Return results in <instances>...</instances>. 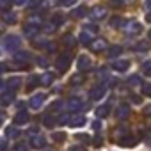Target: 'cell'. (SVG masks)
Here are the masks:
<instances>
[{
    "label": "cell",
    "instance_id": "1",
    "mask_svg": "<svg viewBox=\"0 0 151 151\" xmlns=\"http://www.w3.org/2000/svg\"><path fill=\"white\" fill-rule=\"evenodd\" d=\"M69 62H71V57H69L68 53H62L60 57H57V60H55L57 71H59V73H64V71L69 68Z\"/></svg>",
    "mask_w": 151,
    "mask_h": 151
},
{
    "label": "cell",
    "instance_id": "2",
    "mask_svg": "<svg viewBox=\"0 0 151 151\" xmlns=\"http://www.w3.org/2000/svg\"><path fill=\"white\" fill-rule=\"evenodd\" d=\"M20 45H22V43H20V37L14 36V34H11V36L6 37V45H4V46H6L7 52H16V50L20 48Z\"/></svg>",
    "mask_w": 151,
    "mask_h": 151
},
{
    "label": "cell",
    "instance_id": "3",
    "mask_svg": "<svg viewBox=\"0 0 151 151\" xmlns=\"http://www.w3.org/2000/svg\"><path fill=\"white\" fill-rule=\"evenodd\" d=\"M142 32V25L139 22H130L124 25V34L126 36H139Z\"/></svg>",
    "mask_w": 151,
    "mask_h": 151
},
{
    "label": "cell",
    "instance_id": "4",
    "mask_svg": "<svg viewBox=\"0 0 151 151\" xmlns=\"http://www.w3.org/2000/svg\"><path fill=\"white\" fill-rule=\"evenodd\" d=\"M105 93H107V87H105L103 84H100V86H96V87H93V89H91L89 98H91L93 101H98V100H101V98L105 96Z\"/></svg>",
    "mask_w": 151,
    "mask_h": 151
},
{
    "label": "cell",
    "instance_id": "5",
    "mask_svg": "<svg viewBox=\"0 0 151 151\" xmlns=\"http://www.w3.org/2000/svg\"><path fill=\"white\" fill-rule=\"evenodd\" d=\"M89 48L94 52V53H100V52H103V50H107V41L105 39H93L91 43H89Z\"/></svg>",
    "mask_w": 151,
    "mask_h": 151
},
{
    "label": "cell",
    "instance_id": "6",
    "mask_svg": "<svg viewBox=\"0 0 151 151\" xmlns=\"http://www.w3.org/2000/svg\"><path fill=\"white\" fill-rule=\"evenodd\" d=\"M68 109H69L71 112H78V110L84 109V101H82L80 98H69V100H68Z\"/></svg>",
    "mask_w": 151,
    "mask_h": 151
},
{
    "label": "cell",
    "instance_id": "7",
    "mask_svg": "<svg viewBox=\"0 0 151 151\" xmlns=\"http://www.w3.org/2000/svg\"><path fill=\"white\" fill-rule=\"evenodd\" d=\"M68 124L69 126H82V124H86V116L84 114H73L69 119H68Z\"/></svg>",
    "mask_w": 151,
    "mask_h": 151
},
{
    "label": "cell",
    "instance_id": "8",
    "mask_svg": "<svg viewBox=\"0 0 151 151\" xmlns=\"http://www.w3.org/2000/svg\"><path fill=\"white\" fill-rule=\"evenodd\" d=\"M105 16H107V7L96 6V7L91 9V18H93V20H103Z\"/></svg>",
    "mask_w": 151,
    "mask_h": 151
},
{
    "label": "cell",
    "instance_id": "9",
    "mask_svg": "<svg viewBox=\"0 0 151 151\" xmlns=\"http://www.w3.org/2000/svg\"><path fill=\"white\" fill-rule=\"evenodd\" d=\"M45 100H46V96L43 94V93H39V94H34L32 98H30V101H29V105L32 107V109H39L43 103H45Z\"/></svg>",
    "mask_w": 151,
    "mask_h": 151
},
{
    "label": "cell",
    "instance_id": "10",
    "mask_svg": "<svg viewBox=\"0 0 151 151\" xmlns=\"http://www.w3.org/2000/svg\"><path fill=\"white\" fill-rule=\"evenodd\" d=\"M112 68H114L116 71H128V68H130V60H124V59L114 60V62H112Z\"/></svg>",
    "mask_w": 151,
    "mask_h": 151
},
{
    "label": "cell",
    "instance_id": "11",
    "mask_svg": "<svg viewBox=\"0 0 151 151\" xmlns=\"http://www.w3.org/2000/svg\"><path fill=\"white\" fill-rule=\"evenodd\" d=\"M132 50H133V52H149V50H151V45H149L147 41H139V43H135V45L132 46Z\"/></svg>",
    "mask_w": 151,
    "mask_h": 151
},
{
    "label": "cell",
    "instance_id": "12",
    "mask_svg": "<svg viewBox=\"0 0 151 151\" xmlns=\"http://www.w3.org/2000/svg\"><path fill=\"white\" fill-rule=\"evenodd\" d=\"M78 71H86V69H89L91 68V59L89 57H86V55H82V57H78Z\"/></svg>",
    "mask_w": 151,
    "mask_h": 151
},
{
    "label": "cell",
    "instance_id": "13",
    "mask_svg": "<svg viewBox=\"0 0 151 151\" xmlns=\"http://www.w3.org/2000/svg\"><path fill=\"white\" fill-rule=\"evenodd\" d=\"M137 142H135V139L133 137H130V135H124V137H121L119 139V146H123V147H133Z\"/></svg>",
    "mask_w": 151,
    "mask_h": 151
},
{
    "label": "cell",
    "instance_id": "14",
    "mask_svg": "<svg viewBox=\"0 0 151 151\" xmlns=\"http://www.w3.org/2000/svg\"><path fill=\"white\" fill-rule=\"evenodd\" d=\"M13 100H14V91H7V93H4L0 96V103L2 105H11Z\"/></svg>",
    "mask_w": 151,
    "mask_h": 151
},
{
    "label": "cell",
    "instance_id": "15",
    "mask_svg": "<svg viewBox=\"0 0 151 151\" xmlns=\"http://www.w3.org/2000/svg\"><path fill=\"white\" fill-rule=\"evenodd\" d=\"M116 116H117V119H126L128 116H130V107L128 105H121L119 109H117V112H116Z\"/></svg>",
    "mask_w": 151,
    "mask_h": 151
},
{
    "label": "cell",
    "instance_id": "16",
    "mask_svg": "<svg viewBox=\"0 0 151 151\" xmlns=\"http://www.w3.org/2000/svg\"><path fill=\"white\" fill-rule=\"evenodd\" d=\"M124 25H126V20H123V18H119V16H114V18L110 20V27H112V29H124Z\"/></svg>",
    "mask_w": 151,
    "mask_h": 151
},
{
    "label": "cell",
    "instance_id": "17",
    "mask_svg": "<svg viewBox=\"0 0 151 151\" xmlns=\"http://www.w3.org/2000/svg\"><path fill=\"white\" fill-rule=\"evenodd\" d=\"M123 53V46H119V45H116V46H110L109 48V52H107V55L110 57V59H114V57H119Z\"/></svg>",
    "mask_w": 151,
    "mask_h": 151
},
{
    "label": "cell",
    "instance_id": "18",
    "mask_svg": "<svg viewBox=\"0 0 151 151\" xmlns=\"http://www.w3.org/2000/svg\"><path fill=\"white\" fill-rule=\"evenodd\" d=\"M20 86H22V78H20V77H13V78L7 80V87H9V91H14V89H18Z\"/></svg>",
    "mask_w": 151,
    "mask_h": 151
},
{
    "label": "cell",
    "instance_id": "19",
    "mask_svg": "<svg viewBox=\"0 0 151 151\" xmlns=\"http://www.w3.org/2000/svg\"><path fill=\"white\" fill-rule=\"evenodd\" d=\"M109 114H110V107H109V105H101V107H98V110H96V116H98L100 119L109 117Z\"/></svg>",
    "mask_w": 151,
    "mask_h": 151
},
{
    "label": "cell",
    "instance_id": "20",
    "mask_svg": "<svg viewBox=\"0 0 151 151\" xmlns=\"http://www.w3.org/2000/svg\"><path fill=\"white\" fill-rule=\"evenodd\" d=\"M29 121V114L25 112V110H22V112H18L16 116H14V123L16 124H25Z\"/></svg>",
    "mask_w": 151,
    "mask_h": 151
},
{
    "label": "cell",
    "instance_id": "21",
    "mask_svg": "<svg viewBox=\"0 0 151 151\" xmlns=\"http://www.w3.org/2000/svg\"><path fill=\"white\" fill-rule=\"evenodd\" d=\"M126 84H128L130 87H140V86H142V78L139 77V75H132Z\"/></svg>",
    "mask_w": 151,
    "mask_h": 151
},
{
    "label": "cell",
    "instance_id": "22",
    "mask_svg": "<svg viewBox=\"0 0 151 151\" xmlns=\"http://www.w3.org/2000/svg\"><path fill=\"white\" fill-rule=\"evenodd\" d=\"M45 144H46L45 137H41V135H36V137H32V146H34V147H43Z\"/></svg>",
    "mask_w": 151,
    "mask_h": 151
},
{
    "label": "cell",
    "instance_id": "23",
    "mask_svg": "<svg viewBox=\"0 0 151 151\" xmlns=\"http://www.w3.org/2000/svg\"><path fill=\"white\" fill-rule=\"evenodd\" d=\"M39 82H41L43 86H50V84L53 82V75H52V73H45L43 77L39 78Z\"/></svg>",
    "mask_w": 151,
    "mask_h": 151
},
{
    "label": "cell",
    "instance_id": "24",
    "mask_svg": "<svg viewBox=\"0 0 151 151\" xmlns=\"http://www.w3.org/2000/svg\"><path fill=\"white\" fill-rule=\"evenodd\" d=\"M50 23H52L53 27H59V25H62V23H64V16L57 13V14H53V16H52V22H50Z\"/></svg>",
    "mask_w": 151,
    "mask_h": 151
},
{
    "label": "cell",
    "instance_id": "25",
    "mask_svg": "<svg viewBox=\"0 0 151 151\" xmlns=\"http://www.w3.org/2000/svg\"><path fill=\"white\" fill-rule=\"evenodd\" d=\"M18 135H20V130L14 128V126H9V128L6 130V137H7V139H14V137H18Z\"/></svg>",
    "mask_w": 151,
    "mask_h": 151
},
{
    "label": "cell",
    "instance_id": "26",
    "mask_svg": "<svg viewBox=\"0 0 151 151\" xmlns=\"http://www.w3.org/2000/svg\"><path fill=\"white\" fill-rule=\"evenodd\" d=\"M84 78H86V77H84L82 73H77V75H73V77H71V80H69V82H71V86H77V84H82V82H84Z\"/></svg>",
    "mask_w": 151,
    "mask_h": 151
},
{
    "label": "cell",
    "instance_id": "27",
    "mask_svg": "<svg viewBox=\"0 0 151 151\" xmlns=\"http://www.w3.org/2000/svg\"><path fill=\"white\" fill-rule=\"evenodd\" d=\"M25 34H27V36H34V34H37V25H34V23H27V25H25Z\"/></svg>",
    "mask_w": 151,
    "mask_h": 151
},
{
    "label": "cell",
    "instance_id": "28",
    "mask_svg": "<svg viewBox=\"0 0 151 151\" xmlns=\"http://www.w3.org/2000/svg\"><path fill=\"white\" fill-rule=\"evenodd\" d=\"M78 39H80V43H84V45H89V43L93 41V34H89V32H86V30H84V32L80 34V37H78Z\"/></svg>",
    "mask_w": 151,
    "mask_h": 151
},
{
    "label": "cell",
    "instance_id": "29",
    "mask_svg": "<svg viewBox=\"0 0 151 151\" xmlns=\"http://www.w3.org/2000/svg\"><path fill=\"white\" fill-rule=\"evenodd\" d=\"M62 43H64L68 48H73V46H75V37H73L71 34H66V36L62 37Z\"/></svg>",
    "mask_w": 151,
    "mask_h": 151
},
{
    "label": "cell",
    "instance_id": "30",
    "mask_svg": "<svg viewBox=\"0 0 151 151\" xmlns=\"http://www.w3.org/2000/svg\"><path fill=\"white\" fill-rule=\"evenodd\" d=\"M86 13H87V7H86V6H80V7H77V9H75L71 14H73L75 18H82Z\"/></svg>",
    "mask_w": 151,
    "mask_h": 151
},
{
    "label": "cell",
    "instance_id": "31",
    "mask_svg": "<svg viewBox=\"0 0 151 151\" xmlns=\"http://www.w3.org/2000/svg\"><path fill=\"white\" fill-rule=\"evenodd\" d=\"M142 75H146V77H151V60H146L144 64H142Z\"/></svg>",
    "mask_w": 151,
    "mask_h": 151
},
{
    "label": "cell",
    "instance_id": "32",
    "mask_svg": "<svg viewBox=\"0 0 151 151\" xmlns=\"http://www.w3.org/2000/svg\"><path fill=\"white\" fill-rule=\"evenodd\" d=\"M43 123H45L46 126H53V124H55V117H53L52 114H46V116L43 117Z\"/></svg>",
    "mask_w": 151,
    "mask_h": 151
},
{
    "label": "cell",
    "instance_id": "33",
    "mask_svg": "<svg viewBox=\"0 0 151 151\" xmlns=\"http://www.w3.org/2000/svg\"><path fill=\"white\" fill-rule=\"evenodd\" d=\"M4 22L9 23V25H13V23H16V16H14L13 13H7V14L4 16Z\"/></svg>",
    "mask_w": 151,
    "mask_h": 151
},
{
    "label": "cell",
    "instance_id": "34",
    "mask_svg": "<svg viewBox=\"0 0 151 151\" xmlns=\"http://www.w3.org/2000/svg\"><path fill=\"white\" fill-rule=\"evenodd\" d=\"M37 82H39V78H37V77H34V75H30V77H29V80H27V84H29L27 87H29V89H32V87H34Z\"/></svg>",
    "mask_w": 151,
    "mask_h": 151
},
{
    "label": "cell",
    "instance_id": "35",
    "mask_svg": "<svg viewBox=\"0 0 151 151\" xmlns=\"http://www.w3.org/2000/svg\"><path fill=\"white\" fill-rule=\"evenodd\" d=\"M140 89H142V94L144 96H151V84H142Z\"/></svg>",
    "mask_w": 151,
    "mask_h": 151
},
{
    "label": "cell",
    "instance_id": "36",
    "mask_svg": "<svg viewBox=\"0 0 151 151\" xmlns=\"http://www.w3.org/2000/svg\"><path fill=\"white\" fill-rule=\"evenodd\" d=\"M84 30H86V32H89V34H96V32H98V27H96V25H93V23H89V25H86V27H84Z\"/></svg>",
    "mask_w": 151,
    "mask_h": 151
},
{
    "label": "cell",
    "instance_id": "37",
    "mask_svg": "<svg viewBox=\"0 0 151 151\" xmlns=\"http://www.w3.org/2000/svg\"><path fill=\"white\" fill-rule=\"evenodd\" d=\"M52 139H53V140H64V139H66V133L55 132V133H52Z\"/></svg>",
    "mask_w": 151,
    "mask_h": 151
},
{
    "label": "cell",
    "instance_id": "38",
    "mask_svg": "<svg viewBox=\"0 0 151 151\" xmlns=\"http://www.w3.org/2000/svg\"><path fill=\"white\" fill-rule=\"evenodd\" d=\"M9 6H11V2H9V0H0V9H9Z\"/></svg>",
    "mask_w": 151,
    "mask_h": 151
},
{
    "label": "cell",
    "instance_id": "39",
    "mask_svg": "<svg viewBox=\"0 0 151 151\" xmlns=\"http://www.w3.org/2000/svg\"><path fill=\"white\" fill-rule=\"evenodd\" d=\"M57 2H59L60 6H66V7H69V6H73V4H75V0H57Z\"/></svg>",
    "mask_w": 151,
    "mask_h": 151
},
{
    "label": "cell",
    "instance_id": "40",
    "mask_svg": "<svg viewBox=\"0 0 151 151\" xmlns=\"http://www.w3.org/2000/svg\"><path fill=\"white\" fill-rule=\"evenodd\" d=\"M77 139H78V140H86V142H91V137H89V135H86V133H78V135H77Z\"/></svg>",
    "mask_w": 151,
    "mask_h": 151
},
{
    "label": "cell",
    "instance_id": "41",
    "mask_svg": "<svg viewBox=\"0 0 151 151\" xmlns=\"http://www.w3.org/2000/svg\"><path fill=\"white\" fill-rule=\"evenodd\" d=\"M62 107V101H55V103H52V107H50V110H59Z\"/></svg>",
    "mask_w": 151,
    "mask_h": 151
},
{
    "label": "cell",
    "instance_id": "42",
    "mask_svg": "<svg viewBox=\"0 0 151 151\" xmlns=\"http://www.w3.org/2000/svg\"><path fill=\"white\" fill-rule=\"evenodd\" d=\"M110 6H112V7H121V6H124V4L121 2V0H110Z\"/></svg>",
    "mask_w": 151,
    "mask_h": 151
},
{
    "label": "cell",
    "instance_id": "43",
    "mask_svg": "<svg viewBox=\"0 0 151 151\" xmlns=\"http://www.w3.org/2000/svg\"><path fill=\"white\" fill-rule=\"evenodd\" d=\"M68 151H86V147L84 146H71Z\"/></svg>",
    "mask_w": 151,
    "mask_h": 151
},
{
    "label": "cell",
    "instance_id": "44",
    "mask_svg": "<svg viewBox=\"0 0 151 151\" xmlns=\"http://www.w3.org/2000/svg\"><path fill=\"white\" fill-rule=\"evenodd\" d=\"M27 149H29V147H27L25 144H18V146L14 147V151H27Z\"/></svg>",
    "mask_w": 151,
    "mask_h": 151
},
{
    "label": "cell",
    "instance_id": "45",
    "mask_svg": "<svg viewBox=\"0 0 151 151\" xmlns=\"http://www.w3.org/2000/svg\"><path fill=\"white\" fill-rule=\"evenodd\" d=\"M93 128H94L96 132H100V130H101V124H100V121H94V123H93Z\"/></svg>",
    "mask_w": 151,
    "mask_h": 151
},
{
    "label": "cell",
    "instance_id": "46",
    "mask_svg": "<svg viewBox=\"0 0 151 151\" xmlns=\"http://www.w3.org/2000/svg\"><path fill=\"white\" fill-rule=\"evenodd\" d=\"M132 101H133V103H140V96L133 94V96H132Z\"/></svg>",
    "mask_w": 151,
    "mask_h": 151
},
{
    "label": "cell",
    "instance_id": "47",
    "mask_svg": "<svg viewBox=\"0 0 151 151\" xmlns=\"http://www.w3.org/2000/svg\"><path fill=\"white\" fill-rule=\"evenodd\" d=\"M144 114H146V116H149V117H151V105H147V107H146V109H144Z\"/></svg>",
    "mask_w": 151,
    "mask_h": 151
},
{
    "label": "cell",
    "instance_id": "48",
    "mask_svg": "<svg viewBox=\"0 0 151 151\" xmlns=\"http://www.w3.org/2000/svg\"><path fill=\"white\" fill-rule=\"evenodd\" d=\"M144 7H146L147 11H151V0H146V2H144Z\"/></svg>",
    "mask_w": 151,
    "mask_h": 151
},
{
    "label": "cell",
    "instance_id": "49",
    "mask_svg": "<svg viewBox=\"0 0 151 151\" xmlns=\"http://www.w3.org/2000/svg\"><path fill=\"white\" fill-rule=\"evenodd\" d=\"M13 2H14V4H18V6H23L27 0H13Z\"/></svg>",
    "mask_w": 151,
    "mask_h": 151
},
{
    "label": "cell",
    "instance_id": "50",
    "mask_svg": "<svg viewBox=\"0 0 151 151\" xmlns=\"http://www.w3.org/2000/svg\"><path fill=\"white\" fill-rule=\"evenodd\" d=\"M6 147H7L6 142H0V151H6Z\"/></svg>",
    "mask_w": 151,
    "mask_h": 151
},
{
    "label": "cell",
    "instance_id": "51",
    "mask_svg": "<svg viewBox=\"0 0 151 151\" xmlns=\"http://www.w3.org/2000/svg\"><path fill=\"white\" fill-rule=\"evenodd\" d=\"M4 69H7V64H0V73H2Z\"/></svg>",
    "mask_w": 151,
    "mask_h": 151
},
{
    "label": "cell",
    "instance_id": "52",
    "mask_svg": "<svg viewBox=\"0 0 151 151\" xmlns=\"http://www.w3.org/2000/svg\"><path fill=\"white\" fill-rule=\"evenodd\" d=\"M37 62H39V64H41V66H46V60H45V59H39V60H37Z\"/></svg>",
    "mask_w": 151,
    "mask_h": 151
},
{
    "label": "cell",
    "instance_id": "53",
    "mask_svg": "<svg viewBox=\"0 0 151 151\" xmlns=\"http://www.w3.org/2000/svg\"><path fill=\"white\" fill-rule=\"evenodd\" d=\"M146 20H147V22H151V13H147V16H146Z\"/></svg>",
    "mask_w": 151,
    "mask_h": 151
},
{
    "label": "cell",
    "instance_id": "54",
    "mask_svg": "<svg viewBox=\"0 0 151 151\" xmlns=\"http://www.w3.org/2000/svg\"><path fill=\"white\" fill-rule=\"evenodd\" d=\"M0 86H2V80H0Z\"/></svg>",
    "mask_w": 151,
    "mask_h": 151
},
{
    "label": "cell",
    "instance_id": "55",
    "mask_svg": "<svg viewBox=\"0 0 151 151\" xmlns=\"http://www.w3.org/2000/svg\"><path fill=\"white\" fill-rule=\"evenodd\" d=\"M149 36H151V32H149Z\"/></svg>",
    "mask_w": 151,
    "mask_h": 151
}]
</instances>
